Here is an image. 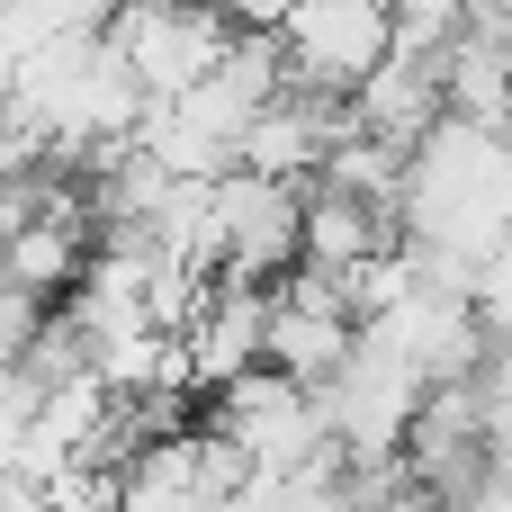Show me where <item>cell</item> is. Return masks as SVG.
Listing matches in <instances>:
<instances>
[{
  "mask_svg": "<svg viewBox=\"0 0 512 512\" xmlns=\"http://www.w3.org/2000/svg\"><path fill=\"white\" fill-rule=\"evenodd\" d=\"M9 99H18V54L0 45V117H9Z\"/></svg>",
  "mask_w": 512,
  "mask_h": 512,
  "instance_id": "obj_13",
  "label": "cell"
},
{
  "mask_svg": "<svg viewBox=\"0 0 512 512\" xmlns=\"http://www.w3.org/2000/svg\"><path fill=\"white\" fill-rule=\"evenodd\" d=\"M477 315H486V333H512V243L486 261V279H477Z\"/></svg>",
  "mask_w": 512,
  "mask_h": 512,
  "instance_id": "obj_10",
  "label": "cell"
},
{
  "mask_svg": "<svg viewBox=\"0 0 512 512\" xmlns=\"http://www.w3.org/2000/svg\"><path fill=\"white\" fill-rule=\"evenodd\" d=\"M207 432H225V441L243 450V468H252V477H288V468H306V459H324V450H333L315 387H297V378H279V369H252V378L216 387Z\"/></svg>",
  "mask_w": 512,
  "mask_h": 512,
  "instance_id": "obj_4",
  "label": "cell"
},
{
  "mask_svg": "<svg viewBox=\"0 0 512 512\" xmlns=\"http://www.w3.org/2000/svg\"><path fill=\"white\" fill-rule=\"evenodd\" d=\"M126 0H9L0 9V45L27 63V54H54V45H81V36H108Z\"/></svg>",
  "mask_w": 512,
  "mask_h": 512,
  "instance_id": "obj_9",
  "label": "cell"
},
{
  "mask_svg": "<svg viewBox=\"0 0 512 512\" xmlns=\"http://www.w3.org/2000/svg\"><path fill=\"white\" fill-rule=\"evenodd\" d=\"M180 342H189V369H198V387H234V378L270 369V288L216 279L207 315H198Z\"/></svg>",
  "mask_w": 512,
  "mask_h": 512,
  "instance_id": "obj_7",
  "label": "cell"
},
{
  "mask_svg": "<svg viewBox=\"0 0 512 512\" xmlns=\"http://www.w3.org/2000/svg\"><path fill=\"white\" fill-rule=\"evenodd\" d=\"M477 378H486V396H495V423H504V414H512V333H495V351H486V369H477Z\"/></svg>",
  "mask_w": 512,
  "mask_h": 512,
  "instance_id": "obj_12",
  "label": "cell"
},
{
  "mask_svg": "<svg viewBox=\"0 0 512 512\" xmlns=\"http://www.w3.org/2000/svg\"><path fill=\"white\" fill-rule=\"evenodd\" d=\"M288 81L324 99H360V81L396 54V0H306L279 27Z\"/></svg>",
  "mask_w": 512,
  "mask_h": 512,
  "instance_id": "obj_5",
  "label": "cell"
},
{
  "mask_svg": "<svg viewBox=\"0 0 512 512\" xmlns=\"http://www.w3.org/2000/svg\"><path fill=\"white\" fill-rule=\"evenodd\" d=\"M234 18L216 0H126L108 18V45L126 54V72L144 81V99H189L225 54H234Z\"/></svg>",
  "mask_w": 512,
  "mask_h": 512,
  "instance_id": "obj_1",
  "label": "cell"
},
{
  "mask_svg": "<svg viewBox=\"0 0 512 512\" xmlns=\"http://www.w3.org/2000/svg\"><path fill=\"white\" fill-rule=\"evenodd\" d=\"M216 9H225V18H234L243 36H279V27H288V18H297L306 0H216Z\"/></svg>",
  "mask_w": 512,
  "mask_h": 512,
  "instance_id": "obj_11",
  "label": "cell"
},
{
  "mask_svg": "<svg viewBox=\"0 0 512 512\" xmlns=\"http://www.w3.org/2000/svg\"><path fill=\"white\" fill-rule=\"evenodd\" d=\"M387 252H405V216L396 207H378L360 189H333V180H306V270L360 279Z\"/></svg>",
  "mask_w": 512,
  "mask_h": 512,
  "instance_id": "obj_6",
  "label": "cell"
},
{
  "mask_svg": "<svg viewBox=\"0 0 512 512\" xmlns=\"http://www.w3.org/2000/svg\"><path fill=\"white\" fill-rule=\"evenodd\" d=\"M441 117H450V90H441V63L432 54H387L360 81V99H351V126L378 135V144H396V153H414Z\"/></svg>",
  "mask_w": 512,
  "mask_h": 512,
  "instance_id": "obj_8",
  "label": "cell"
},
{
  "mask_svg": "<svg viewBox=\"0 0 512 512\" xmlns=\"http://www.w3.org/2000/svg\"><path fill=\"white\" fill-rule=\"evenodd\" d=\"M306 261V180L225 171L216 180V270L243 288H279Z\"/></svg>",
  "mask_w": 512,
  "mask_h": 512,
  "instance_id": "obj_3",
  "label": "cell"
},
{
  "mask_svg": "<svg viewBox=\"0 0 512 512\" xmlns=\"http://www.w3.org/2000/svg\"><path fill=\"white\" fill-rule=\"evenodd\" d=\"M315 405H324V432H333V450H342L351 468H387V459H405V450H414V423H423L432 387L360 333L351 369H342Z\"/></svg>",
  "mask_w": 512,
  "mask_h": 512,
  "instance_id": "obj_2",
  "label": "cell"
}]
</instances>
